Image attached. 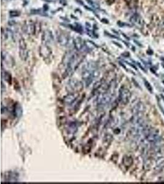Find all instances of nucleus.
Instances as JSON below:
<instances>
[{
  "label": "nucleus",
  "mask_w": 164,
  "mask_h": 184,
  "mask_svg": "<svg viewBox=\"0 0 164 184\" xmlns=\"http://www.w3.org/2000/svg\"><path fill=\"white\" fill-rule=\"evenodd\" d=\"M22 30L27 34L34 35L35 23H33L31 21L26 22L22 26Z\"/></svg>",
  "instance_id": "nucleus-1"
},
{
  "label": "nucleus",
  "mask_w": 164,
  "mask_h": 184,
  "mask_svg": "<svg viewBox=\"0 0 164 184\" xmlns=\"http://www.w3.org/2000/svg\"><path fill=\"white\" fill-rule=\"evenodd\" d=\"M57 34L59 42H60L62 45H65L67 44L69 39L68 36L67 35L68 34L62 31H59Z\"/></svg>",
  "instance_id": "nucleus-2"
},
{
  "label": "nucleus",
  "mask_w": 164,
  "mask_h": 184,
  "mask_svg": "<svg viewBox=\"0 0 164 184\" xmlns=\"http://www.w3.org/2000/svg\"><path fill=\"white\" fill-rule=\"evenodd\" d=\"M53 34L51 31L49 30H45L42 34V42L46 43V42H50L53 40Z\"/></svg>",
  "instance_id": "nucleus-3"
},
{
  "label": "nucleus",
  "mask_w": 164,
  "mask_h": 184,
  "mask_svg": "<svg viewBox=\"0 0 164 184\" xmlns=\"http://www.w3.org/2000/svg\"><path fill=\"white\" fill-rule=\"evenodd\" d=\"M19 45L20 48V55L22 58H25L26 57V44L23 39H21L19 41Z\"/></svg>",
  "instance_id": "nucleus-4"
},
{
  "label": "nucleus",
  "mask_w": 164,
  "mask_h": 184,
  "mask_svg": "<svg viewBox=\"0 0 164 184\" xmlns=\"http://www.w3.org/2000/svg\"><path fill=\"white\" fill-rule=\"evenodd\" d=\"M75 43L76 47L78 48H81L82 46H83V39H82L80 37H78V38H76V39L75 40Z\"/></svg>",
  "instance_id": "nucleus-5"
},
{
  "label": "nucleus",
  "mask_w": 164,
  "mask_h": 184,
  "mask_svg": "<svg viewBox=\"0 0 164 184\" xmlns=\"http://www.w3.org/2000/svg\"><path fill=\"white\" fill-rule=\"evenodd\" d=\"M41 26L40 22H35V33L34 34L38 35L41 32Z\"/></svg>",
  "instance_id": "nucleus-6"
},
{
  "label": "nucleus",
  "mask_w": 164,
  "mask_h": 184,
  "mask_svg": "<svg viewBox=\"0 0 164 184\" xmlns=\"http://www.w3.org/2000/svg\"><path fill=\"white\" fill-rule=\"evenodd\" d=\"M86 1L90 6H92L93 7H94V8H98L99 7L98 4H97L96 3L94 2L92 0H86Z\"/></svg>",
  "instance_id": "nucleus-7"
},
{
  "label": "nucleus",
  "mask_w": 164,
  "mask_h": 184,
  "mask_svg": "<svg viewBox=\"0 0 164 184\" xmlns=\"http://www.w3.org/2000/svg\"><path fill=\"white\" fill-rule=\"evenodd\" d=\"M10 14L11 17H17L20 15V12L18 11H11L10 12Z\"/></svg>",
  "instance_id": "nucleus-8"
},
{
  "label": "nucleus",
  "mask_w": 164,
  "mask_h": 184,
  "mask_svg": "<svg viewBox=\"0 0 164 184\" xmlns=\"http://www.w3.org/2000/svg\"><path fill=\"white\" fill-rule=\"evenodd\" d=\"M15 23V22H9V24H10L11 25H13Z\"/></svg>",
  "instance_id": "nucleus-9"
}]
</instances>
